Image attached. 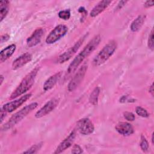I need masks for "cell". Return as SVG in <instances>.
Instances as JSON below:
<instances>
[{"label":"cell","instance_id":"cell-6","mask_svg":"<svg viewBox=\"0 0 154 154\" xmlns=\"http://www.w3.org/2000/svg\"><path fill=\"white\" fill-rule=\"evenodd\" d=\"M87 70V65L86 64L82 65L78 69L77 72L75 74V75L72 78L71 81L68 84L67 89L69 91H73L78 87V85L80 84V83L82 81L85 75Z\"/></svg>","mask_w":154,"mask_h":154},{"label":"cell","instance_id":"cell-24","mask_svg":"<svg viewBox=\"0 0 154 154\" xmlns=\"http://www.w3.org/2000/svg\"><path fill=\"white\" fill-rule=\"evenodd\" d=\"M58 16L60 19L64 20H68L70 17V11L69 10H61L58 13Z\"/></svg>","mask_w":154,"mask_h":154},{"label":"cell","instance_id":"cell-26","mask_svg":"<svg viewBox=\"0 0 154 154\" xmlns=\"http://www.w3.org/2000/svg\"><path fill=\"white\" fill-rule=\"evenodd\" d=\"M123 115H124V117L125 118V119H126L127 120L130 121V122L134 121L135 119V115L132 112H131L126 111L123 113Z\"/></svg>","mask_w":154,"mask_h":154},{"label":"cell","instance_id":"cell-16","mask_svg":"<svg viewBox=\"0 0 154 154\" xmlns=\"http://www.w3.org/2000/svg\"><path fill=\"white\" fill-rule=\"evenodd\" d=\"M61 75H62V72H59L54 74V75H52L51 76H50L44 83L43 90L45 91H48L52 88L61 78Z\"/></svg>","mask_w":154,"mask_h":154},{"label":"cell","instance_id":"cell-7","mask_svg":"<svg viewBox=\"0 0 154 154\" xmlns=\"http://www.w3.org/2000/svg\"><path fill=\"white\" fill-rule=\"evenodd\" d=\"M86 36H87V34L84 35L82 38H81L76 43H75V45L73 46L70 47L68 50H67L63 54L60 55L58 58V60H57L58 63L62 64L67 61V60H69L78 50L79 47L81 46V45L84 42Z\"/></svg>","mask_w":154,"mask_h":154},{"label":"cell","instance_id":"cell-9","mask_svg":"<svg viewBox=\"0 0 154 154\" xmlns=\"http://www.w3.org/2000/svg\"><path fill=\"white\" fill-rule=\"evenodd\" d=\"M32 94L31 93L25 94L24 96L20 97V98L10 102L4 104L1 108L2 109L6 112H11L15 111L20 106H21L23 103H25L28 99H29Z\"/></svg>","mask_w":154,"mask_h":154},{"label":"cell","instance_id":"cell-22","mask_svg":"<svg viewBox=\"0 0 154 154\" xmlns=\"http://www.w3.org/2000/svg\"><path fill=\"white\" fill-rule=\"evenodd\" d=\"M135 112L138 116L142 117H148L149 116L147 111L141 106H137L135 109Z\"/></svg>","mask_w":154,"mask_h":154},{"label":"cell","instance_id":"cell-20","mask_svg":"<svg viewBox=\"0 0 154 154\" xmlns=\"http://www.w3.org/2000/svg\"><path fill=\"white\" fill-rule=\"evenodd\" d=\"M100 93V88L99 87H96L91 93L89 97V101L90 103L93 105H97L98 103V99Z\"/></svg>","mask_w":154,"mask_h":154},{"label":"cell","instance_id":"cell-18","mask_svg":"<svg viewBox=\"0 0 154 154\" xmlns=\"http://www.w3.org/2000/svg\"><path fill=\"white\" fill-rule=\"evenodd\" d=\"M145 17L146 16L144 15H140L133 20L130 26V28L132 32H137L141 29L145 20Z\"/></svg>","mask_w":154,"mask_h":154},{"label":"cell","instance_id":"cell-14","mask_svg":"<svg viewBox=\"0 0 154 154\" xmlns=\"http://www.w3.org/2000/svg\"><path fill=\"white\" fill-rule=\"evenodd\" d=\"M116 130L123 135H130L134 132L132 126L127 122H120L115 126Z\"/></svg>","mask_w":154,"mask_h":154},{"label":"cell","instance_id":"cell-34","mask_svg":"<svg viewBox=\"0 0 154 154\" xmlns=\"http://www.w3.org/2000/svg\"><path fill=\"white\" fill-rule=\"evenodd\" d=\"M4 79V78L3 75H1V76H0V85H1L2 84Z\"/></svg>","mask_w":154,"mask_h":154},{"label":"cell","instance_id":"cell-15","mask_svg":"<svg viewBox=\"0 0 154 154\" xmlns=\"http://www.w3.org/2000/svg\"><path fill=\"white\" fill-rule=\"evenodd\" d=\"M111 3V1L110 0H103L99 2L91 10L90 12L91 17H96L101 13L106 8L108 5Z\"/></svg>","mask_w":154,"mask_h":154},{"label":"cell","instance_id":"cell-35","mask_svg":"<svg viewBox=\"0 0 154 154\" xmlns=\"http://www.w3.org/2000/svg\"><path fill=\"white\" fill-rule=\"evenodd\" d=\"M153 136H154V134H153V133H152V138H151L152 144H154V142H153Z\"/></svg>","mask_w":154,"mask_h":154},{"label":"cell","instance_id":"cell-25","mask_svg":"<svg viewBox=\"0 0 154 154\" xmlns=\"http://www.w3.org/2000/svg\"><path fill=\"white\" fill-rule=\"evenodd\" d=\"M148 47L150 49H151L152 51L153 50L154 48V46H153V29H152L149 36V39H148Z\"/></svg>","mask_w":154,"mask_h":154},{"label":"cell","instance_id":"cell-33","mask_svg":"<svg viewBox=\"0 0 154 154\" xmlns=\"http://www.w3.org/2000/svg\"><path fill=\"white\" fill-rule=\"evenodd\" d=\"M78 11H79V12L82 13H87V11H86L84 7H82L79 8Z\"/></svg>","mask_w":154,"mask_h":154},{"label":"cell","instance_id":"cell-13","mask_svg":"<svg viewBox=\"0 0 154 154\" xmlns=\"http://www.w3.org/2000/svg\"><path fill=\"white\" fill-rule=\"evenodd\" d=\"M44 31L42 28L36 29L30 37H29L26 40L27 46L29 48L33 47L37 44H38L42 39Z\"/></svg>","mask_w":154,"mask_h":154},{"label":"cell","instance_id":"cell-11","mask_svg":"<svg viewBox=\"0 0 154 154\" xmlns=\"http://www.w3.org/2000/svg\"><path fill=\"white\" fill-rule=\"evenodd\" d=\"M75 138L76 131L74 130L72 132H71V133L60 143V144L58 146L54 153H60L64 151L65 150H66L67 149H68L69 147H70L73 143Z\"/></svg>","mask_w":154,"mask_h":154},{"label":"cell","instance_id":"cell-30","mask_svg":"<svg viewBox=\"0 0 154 154\" xmlns=\"http://www.w3.org/2000/svg\"><path fill=\"white\" fill-rule=\"evenodd\" d=\"M127 2V1H121L119 2V4H117V6L116 7V10H119V9H121L122 7H123L126 3Z\"/></svg>","mask_w":154,"mask_h":154},{"label":"cell","instance_id":"cell-27","mask_svg":"<svg viewBox=\"0 0 154 154\" xmlns=\"http://www.w3.org/2000/svg\"><path fill=\"white\" fill-rule=\"evenodd\" d=\"M82 148L78 145V144H75L72 149V153H82Z\"/></svg>","mask_w":154,"mask_h":154},{"label":"cell","instance_id":"cell-19","mask_svg":"<svg viewBox=\"0 0 154 154\" xmlns=\"http://www.w3.org/2000/svg\"><path fill=\"white\" fill-rule=\"evenodd\" d=\"M10 2L8 1H1L0 2V14L1 22L6 17L9 10Z\"/></svg>","mask_w":154,"mask_h":154},{"label":"cell","instance_id":"cell-28","mask_svg":"<svg viewBox=\"0 0 154 154\" xmlns=\"http://www.w3.org/2000/svg\"><path fill=\"white\" fill-rule=\"evenodd\" d=\"M10 38V35L7 34H5L1 37V43H2L4 42H5Z\"/></svg>","mask_w":154,"mask_h":154},{"label":"cell","instance_id":"cell-21","mask_svg":"<svg viewBox=\"0 0 154 154\" xmlns=\"http://www.w3.org/2000/svg\"><path fill=\"white\" fill-rule=\"evenodd\" d=\"M42 143H39L38 144H34L31 146L30 148L27 149L26 150L24 151L23 153H37L42 147Z\"/></svg>","mask_w":154,"mask_h":154},{"label":"cell","instance_id":"cell-3","mask_svg":"<svg viewBox=\"0 0 154 154\" xmlns=\"http://www.w3.org/2000/svg\"><path fill=\"white\" fill-rule=\"evenodd\" d=\"M37 106L38 103L37 102H33L25 106L19 111L16 112L15 114H14L9 119V120L4 125L2 126L1 130L5 131L12 128L16 125L19 123L27 114H28L32 110L35 109Z\"/></svg>","mask_w":154,"mask_h":154},{"label":"cell","instance_id":"cell-23","mask_svg":"<svg viewBox=\"0 0 154 154\" xmlns=\"http://www.w3.org/2000/svg\"><path fill=\"white\" fill-rule=\"evenodd\" d=\"M140 147L143 152H147L149 149V143L146 140V138L142 135L141 137V141H140Z\"/></svg>","mask_w":154,"mask_h":154},{"label":"cell","instance_id":"cell-17","mask_svg":"<svg viewBox=\"0 0 154 154\" xmlns=\"http://www.w3.org/2000/svg\"><path fill=\"white\" fill-rule=\"evenodd\" d=\"M16 49V45L12 44L2 49L0 52V62L3 63L8 59L15 52Z\"/></svg>","mask_w":154,"mask_h":154},{"label":"cell","instance_id":"cell-4","mask_svg":"<svg viewBox=\"0 0 154 154\" xmlns=\"http://www.w3.org/2000/svg\"><path fill=\"white\" fill-rule=\"evenodd\" d=\"M117 48V43L114 40L108 42L100 51L93 60V64L94 66H100L103 64L114 52Z\"/></svg>","mask_w":154,"mask_h":154},{"label":"cell","instance_id":"cell-8","mask_svg":"<svg viewBox=\"0 0 154 154\" xmlns=\"http://www.w3.org/2000/svg\"><path fill=\"white\" fill-rule=\"evenodd\" d=\"M76 129L82 135H87L93 132L94 126L89 119L83 118L78 121L76 123Z\"/></svg>","mask_w":154,"mask_h":154},{"label":"cell","instance_id":"cell-2","mask_svg":"<svg viewBox=\"0 0 154 154\" xmlns=\"http://www.w3.org/2000/svg\"><path fill=\"white\" fill-rule=\"evenodd\" d=\"M38 70L39 67H36L24 77L20 84L11 94L10 97L11 99L16 98L17 97L21 96L31 88L32 85L34 83L35 79L38 72Z\"/></svg>","mask_w":154,"mask_h":154},{"label":"cell","instance_id":"cell-32","mask_svg":"<svg viewBox=\"0 0 154 154\" xmlns=\"http://www.w3.org/2000/svg\"><path fill=\"white\" fill-rule=\"evenodd\" d=\"M149 91V93H150L152 96H153V84H152L151 86L150 87Z\"/></svg>","mask_w":154,"mask_h":154},{"label":"cell","instance_id":"cell-5","mask_svg":"<svg viewBox=\"0 0 154 154\" xmlns=\"http://www.w3.org/2000/svg\"><path fill=\"white\" fill-rule=\"evenodd\" d=\"M68 28L64 25H59L52 30L46 38L48 44H53L66 34Z\"/></svg>","mask_w":154,"mask_h":154},{"label":"cell","instance_id":"cell-29","mask_svg":"<svg viewBox=\"0 0 154 154\" xmlns=\"http://www.w3.org/2000/svg\"><path fill=\"white\" fill-rule=\"evenodd\" d=\"M154 4V1H146L144 4V6L146 7V8H149L150 7H152Z\"/></svg>","mask_w":154,"mask_h":154},{"label":"cell","instance_id":"cell-12","mask_svg":"<svg viewBox=\"0 0 154 154\" xmlns=\"http://www.w3.org/2000/svg\"><path fill=\"white\" fill-rule=\"evenodd\" d=\"M32 58V55L28 52H26L21 55L13 61L12 63V69L13 70H17L23 67L24 65L31 61Z\"/></svg>","mask_w":154,"mask_h":154},{"label":"cell","instance_id":"cell-1","mask_svg":"<svg viewBox=\"0 0 154 154\" xmlns=\"http://www.w3.org/2000/svg\"><path fill=\"white\" fill-rule=\"evenodd\" d=\"M101 37L99 35H95L84 47L82 51L76 56V57L73 59L72 62L69 66L67 69V74L68 75H70L78 67V66L81 64V63L87 57H88L97 47L100 42Z\"/></svg>","mask_w":154,"mask_h":154},{"label":"cell","instance_id":"cell-31","mask_svg":"<svg viewBox=\"0 0 154 154\" xmlns=\"http://www.w3.org/2000/svg\"><path fill=\"white\" fill-rule=\"evenodd\" d=\"M6 112H5L1 108V122L3 121L4 118L5 117L6 115Z\"/></svg>","mask_w":154,"mask_h":154},{"label":"cell","instance_id":"cell-10","mask_svg":"<svg viewBox=\"0 0 154 154\" xmlns=\"http://www.w3.org/2000/svg\"><path fill=\"white\" fill-rule=\"evenodd\" d=\"M59 100L57 98H54L49 100L46 103H45L43 106H42L38 111L35 114V117L36 118H41L53 111L58 105Z\"/></svg>","mask_w":154,"mask_h":154}]
</instances>
